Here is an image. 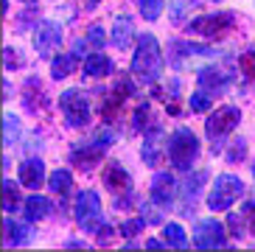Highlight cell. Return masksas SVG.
<instances>
[{
	"label": "cell",
	"mask_w": 255,
	"mask_h": 252,
	"mask_svg": "<svg viewBox=\"0 0 255 252\" xmlns=\"http://www.w3.org/2000/svg\"><path fill=\"white\" fill-rule=\"evenodd\" d=\"M132 73L143 84H151L160 79V73H163V56H160L157 37L146 34V37L137 39V51H135V59H132Z\"/></svg>",
	"instance_id": "1"
},
{
	"label": "cell",
	"mask_w": 255,
	"mask_h": 252,
	"mask_svg": "<svg viewBox=\"0 0 255 252\" xmlns=\"http://www.w3.org/2000/svg\"><path fill=\"white\" fill-rule=\"evenodd\" d=\"M199 154V140H196V134L191 129H177L171 134V140H168V160L174 163V168L180 171H188L191 163L196 160Z\"/></svg>",
	"instance_id": "2"
},
{
	"label": "cell",
	"mask_w": 255,
	"mask_h": 252,
	"mask_svg": "<svg viewBox=\"0 0 255 252\" xmlns=\"http://www.w3.org/2000/svg\"><path fill=\"white\" fill-rule=\"evenodd\" d=\"M239 196H244V182L236 174H222V177L213 179V188L208 193V208L210 210H227Z\"/></svg>",
	"instance_id": "3"
},
{
	"label": "cell",
	"mask_w": 255,
	"mask_h": 252,
	"mask_svg": "<svg viewBox=\"0 0 255 252\" xmlns=\"http://www.w3.org/2000/svg\"><path fill=\"white\" fill-rule=\"evenodd\" d=\"M59 107H62V112H65V118H68L70 126H87V121H90V104H87V98L79 90L62 93Z\"/></svg>",
	"instance_id": "4"
},
{
	"label": "cell",
	"mask_w": 255,
	"mask_h": 252,
	"mask_svg": "<svg viewBox=\"0 0 255 252\" xmlns=\"http://www.w3.org/2000/svg\"><path fill=\"white\" fill-rule=\"evenodd\" d=\"M239 121H241L239 107H219V110L208 118L205 132H208L210 140H219V137H225L230 129H236V126H239Z\"/></svg>",
	"instance_id": "5"
},
{
	"label": "cell",
	"mask_w": 255,
	"mask_h": 252,
	"mask_svg": "<svg viewBox=\"0 0 255 252\" xmlns=\"http://www.w3.org/2000/svg\"><path fill=\"white\" fill-rule=\"evenodd\" d=\"M194 244L199 250H210V247H227V233L222 222L216 219H202L194 230Z\"/></svg>",
	"instance_id": "6"
},
{
	"label": "cell",
	"mask_w": 255,
	"mask_h": 252,
	"mask_svg": "<svg viewBox=\"0 0 255 252\" xmlns=\"http://www.w3.org/2000/svg\"><path fill=\"white\" fill-rule=\"evenodd\" d=\"M73 213H76V222L82 224V227H87V230H90L96 222H101V219H104V216H101V199H98L93 191L79 193Z\"/></svg>",
	"instance_id": "7"
},
{
	"label": "cell",
	"mask_w": 255,
	"mask_h": 252,
	"mask_svg": "<svg viewBox=\"0 0 255 252\" xmlns=\"http://www.w3.org/2000/svg\"><path fill=\"white\" fill-rule=\"evenodd\" d=\"M233 22H236V17H233L230 11H225V14L199 17V20H194L188 28L194 31V34H202V37H219V34H225V31L233 28Z\"/></svg>",
	"instance_id": "8"
},
{
	"label": "cell",
	"mask_w": 255,
	"mask_h": 252,
	"mask_svg": "<svg viewBox=\"0 0 255 252\" xmlns=\"http://www.w3.org/2000/svg\"><path fill=\"white\" fill-rule=\"evenodd\" d=\"M62 42V28L56 25L53 20H42L34 31V45H37V51L42 56H51Z\"/></svg>",
	"instance_id": "9"
},
{
	"label": "cell",
	"mask_w": 255,
	"mask_h": 252,
	"mask_svg": "<svg viewBox=\"0 0 255 252\" xmlns=\"http://www.w3.org/2000/svg\"><path fill=\"white\" fill-rule=\"evenodd\" d=\"M20 182H23L25 188H31V191H37V188L45 182V165H42V160H37V157L25 160V163L20 165Z\"/></svg>",
	"instance_id": "10"
},
{
	"label": "cell",
	"mask_w": 255,
	"mask_h": 252,
	"mask_svg": "<svg viewBox=\"0 0 255 252\" xmlns=\"http://www.w3.org/2000/svg\"><path fill=\"white\" fill-rule=\"evenodd\" d=\"M174 196V177L171 174H154L151 179V199L157 205H168Z\"/></svg>",
	"instance_id": "11"
},
{
	"label": "cell",
	"mask_w": 255,
	"mask_h": 252,
	"mask_svg": "<svg viewBox=\"0 0 255 252\" xmlns=\"http://www.w3.org/2000/svg\"><path fill=\"white\" fill-rule=\"evenodd\" d=\"M28 238H31V230L23 227V224H17L14 219H11V213H8V219H6V247H23V244H28Z\"/></svg>",
	"instance_id": "12"
},
{
	"label": "cell",
	"mask_w": 255,
	"mask_h": 252,
	"mask_svg": "<svg viewBox=\"0 0 255 252\" xmlns=\"http://www.w3.org/2000/svg\"><path fill=\"white\" fill-rule=\"evenodd\" d=\"M53 210L51 199H45V196H28V202H25V219L28 222H37V219H45L48 213Z\"/></svg>",
	"instance_id": "13"
},
{
	"label": "cell",
	"mask_w": 255,
	"mask_h": 252,
	"mask_svg": "<svg viewBox=\"0 0 255 252\" xmlns=\"http://www.w3.org/2000/svg\"><path fill=\"white\" fill-rule=\"evenodd\" d=\"M84 73L90 79H101V76L113 73V59H107L104 53H93L90 59L84 62Z\"/></svg>",
	"instance_id": "14"
},
{
	"label": "cell",
	"mask_w": 255,
	"mask_h": 252,
	"mask_svg": "<svg viewBox=\"0 0 255 252\" xmlns=\"http://www.w3.org/2000/svg\"><path fill=\"white\" fill-rule=\"evenodd\" d=\"M199 84L205 90H213V93H222L227 84V73H222L219 67H205L202 73H199Z\"/></svg>",
	"instance_id": "15"
},
{
	"label": "cell",
	"mask_w": 255,
	"mask_h": 252,
	"mask_svg": "<svg viewBox=\"0 0 255 252\" xmlns=\"http://www.w3.org/2000/svg\"><path fill=\"white\" fill-rule=\"evenodd\" d=\"M113 42L118 45V48H127V45L132 42V20H129L127 14L115 17V28H113Z\"/></svg>",
	"instance_id": "16"
},
{
	"label": "cell",
	"mask_w": 255,
	"mask_h": 252,
	"mask_svg": "<svg viewBox=\"0 0 255 252\" xmlns=\"http://www.w3.org/2000/svg\"><path fill=\"white\" fill-rule=\"evenodd\" d=\"M101 154H104L101 148H73V154H70V160H73V163L79 165V168L90 171L93 165H96L98 160H101Z\"/></svg>",
	"instance_id": "17"
},
{
	"label": "cell",
	"mask_w": 255,
	"mask_h": 252,
	"mask_svg": "<svg viewBox=\"0 0 255 252\" xmlns=\"http://www.w3.org/2000/svg\"><path fill=\"white\" fill-rule=\"evenodd\" d=\"M104 182L107 188H113V191H124V188H129V174L121 165H110L104 174Z\"/></svg>",
	"instance_id": "18"
},
{
	"label": "cell",
	"mask_w": 255,
	"mask_h": 252,
	"mask_svg": "<svg viewBox=\"0 0 255 252\" xmlns=\"http://www.w3.org/2000/svg\"><path fill=\"white\" fill-rule=\"evenodd\" d=\"M48 185H51V191L56 193V196H62V193H68L70 188H73V174L70 171H53L51 179H48Z\"/></svg>",
	"instance_id": "19"
},
{
	"label": "cell",
	"mask_w": 255,
	"mask_h": 252,
	"mask_svg": "<svg viewBox=\"0 0 255 252\" xmlns=\"http://www.w3.org/2000/svg\"><path fill=\"white\" fill-rule=\"evenodd\" d=\"M163 236H165V244L174 247V250H185L188 247V236L180 224H165L163 227Z\"/></svg>",
	"instance_id": "20"
},
{
	"label": "cell",
	"mask_w": 255,
	"mask_h": 252,
	"mask_svg": "<svg viewBox=\"0 0 255 252\" xmlns=\"http://www.w3.org/2000/svg\"><path fill=\"white\" fill-rule=\"evenodd\" d=\"M73 67H76L73 56H56L53 65H51V76L53 79H68V76L73 73Z\"/></svg>",
	"instance_id": "21"
},
{
	"label": "cell",
	"mask_w": 255,
	"mask_h": 252,
	"mask_svg": "<svg viewBox=\"0 0 255 252\" xmlns=\"http://www.w3.org/2000/svg\"><path fill=\"white\" fill-rule=\"evenodd\" d=\"M137 6H140V14L146 17V20H160L165 0H137Z\"/></svg>",
	"instance_id": "22"
},
{
	"label": "cell",
	"mask_w": 255,
	"mask_h": 252,
	"mask_svg": "<svg viewBox=\"0 0 255 252\" xmlns=\"http://www.w3.org/2000/svg\"><path fill=\"white\" fill-rule=\"evenodd\" d=\"M3 191H6V213H14L17 210V199H20V193H17V185L11 179L3 182Z\"/></svg>",
	"instance_id": "23"
},
{
	"label": "cell",
	"mask_w": 255,
	"mask_h": 252,
	"mask_svg": "<svg viewBox=\"0 0 255 252\" xmlns=\"http://www.w3.org/2000/svg\"><path fill=\"white\" fill-rule=\"evenodd\" d=\"M3 124H6V146H11L20 137V121H17V115H6Z\"/></svg>",
	"instance_id": "24"
},
{
	"label": "cell",
	"mask_w": 255,
	"mask_h": 252,
	"mask_svg": "<svg viewBox=\"0 0 255 252\" xmlns=\"http://www.w3.org/2000/svg\"><path fill=\"white\" fill-rule=\"evenodd\" d=\"M157 140H160V132L154 129V134H151V140L146 143V146H143V160H146L149 165H154V163H157Z\"/></svg>",
	"instance_id": "25"
},
{
	"label": "cell",
	"mask_w": 255,
	"mask_h": 252,
	"mask_svg": "<svg viewBox=\"0 0 255 252\" xmlns=\"http://www.w3.org/2000/svg\"><path fill=\"white\" fill-rule=\"evenodd\" d=\"M87 42H90L93 48H104V28H101V25H90V31H87Z\"/></svg>",
	"instance_id": "26"
},
{
	"label": "cell",
	"mask_w": 255,
	"mask_h": 252,
	"mask_svg": "<svg viewBox=\"0 0 255 252\" xmlns=\"http://www.w3.org/2000/svg\"><path fill=\"white\" fill-rule=\"evenodd\" d=\"M143 222H146V219H132V222H124V224H121V233H124V238L137 236V233H140V227H143Z\"/></svg>",
	"instance_id": "27"
},
{
	"label": "cell",
	"mask_w": 255,
	"mask_h": 252,
	"mask_svg": "<svg viewBox=\"0 0 255 252\" xmlns=\"http://www.w3.org/2000/svg\"><path fill=\"white\" fill-rule=\"evenodd\" d=\"M208 107H210V96H208V93H194V96H191V110L202 112V110H208Z\"/></svg>",
	"instance_id": "28"
},
{
	"label": "cell",
	"mask_w": 255,
	"mask_h": 252,
	"mask_svg": "<svg viewBox=\"0 0 255 252\" xmlns=\"http://www.w3.org/2000/svg\"><path fill=\"white\" fill-rule=\"evenodd\" d=\"M241 216H244V224L250 227V233L255 236V202H247L244 210H241Z\"/></svg>",
	"instance_id": "29"
},
{
	"label": "cell",
	"mask_w": 255,
	"mask_h": 252,
	"mask_svg": "<svg viewBox=\"0 0 255 252\" xmlns=\"http://www.w3.org/2000/svg\"><path fill=\"white\" fill-rule=\"evenodd\" d=\"M202 182H205V171H202V174H194V182H191V179L185 182V196L191 202H194V193L199 191V185H202Z\"/></svg>",
	"instance_id": "30"
},
{
	"label": "cell",
	"mask_w": 255,
	"mask_h": 252,
	"mask_svg": "<svg viewBox=\"0 0 255 252\" xmlns=\"http://www.w3.org/2000/svg\"><path fill=\"white\" fill-rule=\"evenodd\" d=\"M241 67H244V70L255 79V56H253V53H244V56H241Z\"/></svg>",
	"instance_id": "31"
},
{
	"label": "cell",
	"mask_w": 255,
	"mask_h": 252,
	"mask_svg": "<svg viewBox=\"0 0 255 252\" xmlns=\"http://www.w3.org/2000/svg\"><path fill=\"white\" fill-rule=\"evenodd\" d=\"M188 3L194 6L196 0H180V3H177V8H174V22H180V20H182V6H188Z\"/></svg>",
	"instance_id": "32"
},
{
	"label": "cell",
	"mask_w": 255,
	"mask_h": 252,
	"mask_svg": "<svg viewBox=\"0 0 255 252\" xmlns=\"http://www.w3.org/2000/svg\"><path fill=\"white\" fill-rule=\"evenodd\" d=\"M149 247H151V250H157V247H163V241H157V238H149Z\"/></svg>",
	"instance_id": "33"
},
{
	"label": "cell",
	"mask_w": 255,
	"mask_h": 252,
	"mask_svg": "<svg viewBox=\"0 0 255 252\" xmlns=\"http://www.w3.org/2000/svg\"><path fill=\"white\" fill-rule=\"evenodd\" d=\"M253 177H255V165H253Z\"/></svg>",
	"instance_id": "34"
},
{
	"label": "cell",
	"mask_w": 255,
	"mask_h": 252,
	"mask_svg": "<svg viewBox=\"0 0 255 252\" xmlns=\"http://www.w3.org/2000/svg\"><path fill=\"white\" fill-rule=\"evenodd\" d=\"M90 3H96V0H90Z\"/></svg>",
	"instance_id": "35"
},
{
	"label": "cell",
	"mask_w": 255,
	"mask_h": 252,
	"mask_svg": "<svg viewBox=\"0 0 255 252\" xmlns=\"http://www.w3.org/2000/svg\"><path fill=\"white\" fill-rule=\"evenodd\" d=\"M25 3H28V0H25Z\"/></svg>",
	"instance_id": "36"
}]
</instances>
